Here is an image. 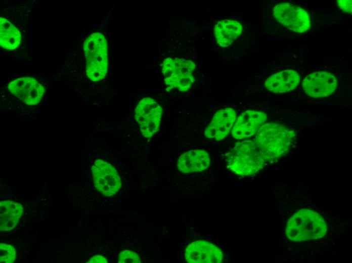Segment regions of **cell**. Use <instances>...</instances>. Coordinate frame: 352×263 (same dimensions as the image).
<instances>
[{
    "label": "cell",
    "instance_id": "277c9868",
    "mask_svg": "<svg viewBox=\"0 0 352 263\" xmlns=\"http://www.w3.org/2000/svg\"><path fill=\"white\" fill-rule=\"evenodd\" d=\"M86 73L93 81H99L106 75L108 46L104 35L100 32L91 34L84 42Z\"/></svg>",
    "mask_w": 352,
    "mask_h": 263
},
{
    "label": "cell",
    "instance_id": "ffe728a7",
    "mask_svg": "<svg viewBox=\"0 0 352 263\" xmlns=\"http://www.w3.org/2000/svg\"><path fill=\"white\" fill-rule=\"evenodd\" d=\"M118 262L140 263L141 261L139 256L136 252L131 250H125L119 254Z\"/></svg>",
    "mask_w": 352,
    "mask_h": 263
},
{
    "label": "cell",
    "instance_id": "9c48e42d",
    "mask_svg": "<svg viewBox=\"0 0 352 263\" xmlns=\"http://www.w3.org/2000/svg\"><path fill=\"white\" fill-rule=\"evenodd\" d=\"M338 81L333 74L326 71L314 72L302 81V87L309 96L317 98L329 96L336 90Z\"/></svg>",
    "mask_w": 352,
    "mask_h": 263
},
{
    "label": "cell",
    "instance_id": "3957f363",
    "mask_svg": "<svg viewBox=\"0 0 352 263\" xmlns=\"http://www.w3.org/2000/svg\"><path fill=\"white\" fill-rule=\"evenodd\" d=\"M226 161L230 171L241 176L258 172L266 163L254 141L251 140L237 142L227 153Z\"/></svg>",
    "mask_w": 352,
    "mask_h": 263
},
{
    "label": "cell",
    "instance_id": "9a60e30c",
    "mask_svg": "<svg viewBox=\"0 0 352 263\" xmlns=\"http://www.w3.org/2000/svg\"><path fill=\"white\" fill-rule=\"evenodd\" d=\"M210 163L209 155L206 151L195 149L182 154L178 160L177 167L180 171L188 173L203 171Z\"/></svg>",
    "mask_w": 352,
    "mask_h": 263
},
{
    "label": "cell",
    "instance_id": "7402d4cb",
    "mask_svg": "<svg viewBox=\"0 0 352 263\" xmlns=\"http://www.w3.org/2000/svg\"><path fill=\"white\" fill-rule=\"evenodd\" d=\"M88 263H95V262H102V263H107L108 262L107 259L103 257L102 255H96L94 256H93L92 258L89 260V261L87 262Z\"/></svg>",
    "mask_w": 352,
    "mask_h": 263
},
{
    "label": "cell",
    "instance_id": "44dd1931",
    "mask_svg": "<svg viewBox=\"0 0 352 263\" xmlns=\"http://www.w3.org/2000/svg\"><path fill=\"white\" fill-rule=\"evenodd\" d=\"M339 8L343 12L347 13H351V0H338L337 1Z\"/></svg>",
    "mask_w": 352,
    "mask_h": 263
},
{
    "label": "cell",
    "instance_id": "4fadbf2b",
    "mask_svg": "<svg viewBox=\"0 0 352 263\" xmlns=\"http://www.w3.org/2000/svg\"><path fill=\"white\" fill-rule=\"evenodd\" d=\"M236 119L234 109L226 108L217 111L204 132L205 137L209 139L221 141L230 132Z\"/></svg>",
    "mask_w": 352,
    "mask_h": 263
},
{
    "label": "cell",
    "instance_id": "7c38bea8",
    "mask_svg": "<svg viewBox=\"0 0 352 263\" xmlns=\"http://www.w3.org/2000/svg\"><path fill=\"white\" fill-rule=\"evenodd\" d=\"M223 253L215 245L204 240H197L190 244L185 251V260L191 263L222 262Z\"/></svg>",
    "mask_w": 352,
    "mask_h": 263
},
{
    "label": "cell",
    "instance_id": "ac0fdd59",
    "mask_svg": "<svg viewBox=\"0 0 352 263\" xmlns=\"http://www.w3.org/2000/svg\"><path fill=\"white\" fill-rule=\"evenodd\" d=\"M1 46L8 50L17 48L21 41V34L19 30L9 21L4 18H0Z\"/></svg>",
    "mask_w": 352,
    "mask_h": 263
},
{
    "label": "cell",
    "instance_id": "ba28073f",
    "mask_svg": "<svg viewBox=\"0 0 352 263\" xmlns=\"http://www.w3.org/2000/svg\"><path fill=\"white\" fill-rule=\"evenodd\" d=\"M92 171L95 186L103 195H114L120 188L119 176L115 168L107 161L97 159L92 166Z\"/></svg>",
    "mask_w": 352,
    "mask_h": 263
},
{
    "label": "cell",
    "instance_id": "2e32d148",
    "mask_svg": "<svg viewBox=\"0 0 352 263\" xmlns=\"http://www.w3.org/2000/svg\"><path fill=\"white\" fill-rule=\"evenodd\" d=\"M242 25L233 20L218 21L214 28V34L217 43L222 47L229 46L241 33Z\"/></svg>",
    "mask_w": 352,
    "mask_h": 263
},
{
    "label": "cell",
    "instance_id": "5b68a950",
    "mask_svg": "<svg viewBox=\"0 0 352 263\" xmlns=\"http://www.w3.org/2000/svg\"><path fill=\"white\" fill-rule=\"evenodd\" d=\"M195 68V63L184 59L170 58L165 59L162 63V73L166 90L177 88L180 91L186 92L195 81L192 75Z\"/></svg>",
    "mask_w": 352,
    "mask_h": 263
},
{
    "label": "cell",
    "instance_id": "e0dca14e",
    "mask_svg": "<svg viewBox=\"0 0 352 263\" xmlns=\"http://www.w3.org/2000/svg\"><path fill=\"white\" fill-rule=\"evenodd\" d=\"M23 208L21 204L11 200L0 202V230L9 231L18 224Z\"/></svg>",
    "mask_w": 352,
    "mask_h": 263
},
{
    "label": "cell",
    "instance_id": "6da1fadb",
    "mask_svg": "<svg viewBox=\"0 0 352 263\" xmlns=\"http://www.w3.org/2000/svg\"><path fill=\"white\" fill-rule=\"evenodd\" d=\"M293 129L275 122L263 124L256 133L254 142L266 162L286 154L296 139Z\"/></svg>",
    "mask_w": 352,
    "mask_h": 263
},
{
    "label": "cell",
    "instance_id": "5bb4252c",
    "mask_svg": "<svg viewBox=\"0 0 352 263\" xmlns=\"http://www.w3.org/2000/svg\"><path fill=\"white\" fill-rule=\"evenodd\" d=\"M300 78L298 73L296 71L292 69L284 70L269 77L265 85L267 89L272 93H287L297 87Z\"/></svg>",
    "mask_w": 352,
    "mask_h": 263
},
{
    "label": "cell",
    "instance_id": "52a82bcc",
    "mask_svg": "<svg viewBox=\"0 0 352 263\" xmlns=\"http://www.w3.org/2000/svg\"><path fill=\"white\" fill-rule=\"evenodd\" d=\"M162 113L161 107L151 98H144L139 102L135 117L143 136L150 138L158 130Z\"/></svg>",
    "mask_w": 352,
    "mask_h": 263
},
{
    "label": "cell",
    "instance_id": "8fae6325",
    "mask_svg": "<svg viewBox=\"0 0 352 263\" xmlns=\"http://www.w3.org/2000/svg\"><path fill=\"white\" fill-rule=\"evenodd\" d=\"M267 119V115L263 112L245 111L236 119L231 131L232 136L237 140L248 139L256 133Z\"/></svg>",
    "mask_w": 352,
    "mask_h": 263
},
{
    "label": "cell",
    "instance_id": "8992f818",
    "mask_svg": "<svg viewBox=\"0 0 352 263\" xmlns=\"http://www.w3.org/2000/svg\"><path fill=\"white\" fill-rule=\"evenodd\" d=\"M273 15L278 23L296 33H304L311 26L309 13L304 9L291 3L277 4L273 8Z\"/></svg>",
    "mask_w": 352,
    "mask_h": 263
},
{
    "label": "cell",
    "instance_id": "30bf717a",
    "mask_svg": "<svg viewBox=\"0 0 352 263\" xmlns=\"http://www.w3.org/2000/svg\"><path fill=\"white\" fill-rule=\"evenodd\" d=\"M8 88L13 95L29 105L39 103L45 92L43 86L30 77L15 79L9 83Z\"/></svg>",
    "mask_w": 352,
    "mask_h": 263
},
{
    "label": "cell",
    "instance_id": "d6986e66",
    "mask_svg": "<svg viewBox=\"0 0 352 263\" xmlns=\"http://www.w3.org/2000/svg\"><path fill=\"white\" fill-rule=\"evenodd\" d=\"M15 248L10 244L1 243L0 244V262L12 263L16 258Z\"/></svg>",
    "mask_w": 352,
    "mask_h": 263
},
{
    "label": "cell",
    "instance_id": "7a4b0ae2",
    "mask_svg": "<svg viewBox=\"0 0 352 263\" xmlns=\"http://www.w3.org/2000/svg\"><path fill=\"white\" fill-rule=\"evenodd\" d=\"M327 232L325 220L319 213L309 209H302L294 213L285 230L287 238L296 242L320 239Z\"/></svg>",
    "mask_w": 352,
    "mask_h": 263
}]
</instances>
